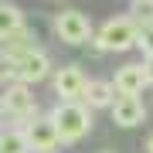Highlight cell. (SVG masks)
I'll list each match as a JSON object with an SVG mask.
<instances>
[{"mask_svg":"<svg viewBox=\"0 0 153 153\" xmlns=\"http://www.w3.org/2000/svg\"><path fill=\"white\" fill-rule=\"evenodd\" d=\"M48 71H51V58L44 55V51H38V48L17 58V82H24V85L48 78Z\"/></svg>","mask_w":153,"mask_h":153,"instance_id":"6","label":"cell"},{"mask_svg":"<svg viewBox=\"0 0 153 153\" xmlns=\"http://www.w3.org/2000/svg\"><path fill=\"white\" fill-rule=\"evenodd\" d=\"M0 116H4V102H0Z\"/></svg>","mask_w":153,"mask_h":153,"instance_id":"20","label":"cell"},{"mask_svg":"<svg viewBox=\"0 0 153 153\" xmlns=\"http://www.w3.org/2000/svg\"><path fill=\"white\" fill-rule=\"evenodd\" d=\"M85 85H88V78H85V71L78 65H65L55 75V95L61 102H78L85 95Z\"/></svg>","mask_w":153,"mask_h":153,"instance_id":"4","label":"cell"},{"mask_svg":"<svg viewBox=\"0 0 153 153\" xmlns=\"http://www.w3.org/2000/svg\"><path fill=\"white\" fill-rule=\"evenodd\" d=\"M146 153H153V136H150V140H146Z\"/></svg>","mask_w":153,"mask_h":153,"instance_id":"17","label":"cell"},{"mask_svg":"<svg viewBox=\"0 0 153 153\" xmlns=\"http://www.w3.org/2000/svg\"><path fill=\"white\" fill-rule=\"evenodd\" d=\"M116 85L112 82H88L85 85V95H82V105L85 109H112L116 102Z\"/></svg>","mask_w":153,"mask_h":153,"instance_id":"10","label":"cell"},{"mask_svg":"<svg viewBox=\"0 0 153 153\" xmlns=\"http://www.w3.org/2000/svg\"><path fill=\"white\" fill-rule=\"evenodd\" d=\"M0 102H4V112H10V116H27L34 112V95H31V85H24V82H10L4 88V95H0Z\"/></svg>","mask_w":153,"mask_h":153,"instance_id":"7","label":"cell"},{"mask_svg":"<svg viewBox=\"0 0 153 153\" xmlns=\"http://www.w3.org/2000/svg\"><path fill=\"white\" fill-rule=\"evenodd\" d=\"M112 85H116V92H119V95H140L143 88L150 85L146 68H143V65H123L119 71H116Z\"/></svg>","mask_w":153,"mask_h":153,"instance_id":"8","label":"cell"},{"mask_svg":"<svg viewBox=\"0 0 153 153\" xmlns=\"http://www.w3.org/2000/svg\"><path fill=\"white\" fill-rule=\"evenodd\" d=\"M136 44V21L129 14L109 17L95 34V51H126Z\"/></svg>","mask_w":153,"mask_h":153,"instance_id":"2","label":"cell"},{"mask_svg":"<svg viewBox=\"0 0 153 153\" xmlns=\"http://www.w3.org/2000/svg\"><path fill=\"white\" fill-rule=\"evenodd\" d=\"M0 153H31L27 136L21 129H4L0 133Z\"/></svg>","mask_w":153,"mask_h":153,"instance_id":"13","label":"cell"},{"mask_svg":"<svg viewBox=\"0 0 153 153\" xmlns=\"http://www.w3.org/2000/svg\"><path fill=\"white\" fill-rule=\"evenodd\" d=\"M0 82H17V58H10V55H4L0 51Z\"/></svg>","mask_w":153,"mask_h":153,"instance_id":"15","label":"cell"},{"mask_svg":"<svg viewBox=\"0 0 153 153\" xmlns=\"http://www.w3.org/2000/svg\"><path fill=\"white\" fill-rule=\"evenodd\" d=\"M133 4H153V0H133Z\"/></svg>","mask_w":153,"mask_h":153,"instance_id":"18","label":"cell"},{"mask_svg":"<svg viewBox=\"0 0 153 153\" xmlns=\"http://www.w3.org/2000/svg\"><path fill=\"white\" fill-rule=\"evenodd\" d=\"M41 153H58V150H41Z\"/></svg>","mask_w":153,"mask_h":153,"instance_id":"19","label":"cell"},{"mask_svg":"<svg viewBox=\"0 0 153 153\" xmlns=\"http://www.w3.org/2000/svg\"><path fill=\"white\" fill-rule=\"evenodd\" d=\"M24 136H27L31 153L58 150V143H61V136H58V129H55V126H51V119H38L34 126H27V129H24Z\"/></svg>","mask_w":153,"mask_h":153,"instance_id":"9","label":"cell"},{"mask_svg":"<svg viewBox=\"0 0 153 153\" xmlns=\"http://www.w3.org/2000/svg\"><path fill=\"white\" fill-rule=\"evenodd\" d=\"M136 44L153 55V21H136Z\"/></svg>","mask_w":153,"mask_h":153,"instance_id":"14","label":"cell"},{"mask_svg":"<svg viewBox=\"0 0 153 153\" xmlns=\"http://www.w3.org/2000/svg\"><path fill=\"white\" fill-rule=\"evenodd\" d=\"M24 27V14H21V7H14V4H0V41H7L10 34H17Z\"/></svg>","mask_w":153,"mask_h":153,"instance_id":"11","label":"cell"},{"mask_svg":"<svg viewBox=\"0 0 153 153\" xmlns=\"http://www.w3.org/2000/svg\"><path fill=\"white\" fill-rule=\"evenodd\" d=\"M105 153H109V150H105Z\"/></svg>","mask_w":153,"mask_h":153,"instance_id":"21","label":"cell"},{"mask_svg":"<svg viewBox=\"0 0 153 153\" xmlns=\"http://www.w3.org/2000/svg\"><path fill=\"white\" fill-rule=\"evenodd\" d=\"M143 68H146V78H150V85H153V55H146V61H143Z\"/></svg>","mask_w":153,"mask_h":153,"instance_id":"16","label":"cell"},{"mask_svg":"<svg viewBox=\"0 0 153 153\" xmlns=\"http://www.w3.org/2000/svg\"><path fill=\"white\" fill-rule=\"evenodd\" d=\"M34 48H38V44H34V34L27 31V24L4 41V55H10V58H21V55H27V51H34Z\"/></svg>","mask_w":153,"mask_h":153,"instance_id":"12","label":"cell"},{"mask_svg":"<svg viewBox=\"0 0 153 153\" xmlns=\"http://www.w3.org/2000/svg\"><path fill=\"white\" fill-rule=\"evenodd\" d=\"M55 34L65 44H85L92 38V24H88V17L82 10H61L55 17Z\"/></svg>","mask_w":153,"mask_h":153,"instance_id":"3","label":"cell"},{"mask_svg":"<svg viewBox=\"0 0 153 153\" xmlns=\"http://www.w3.org/2000/svg\"><path fill=\"white\" fill-rule=\"evenodd\" d=\"M48 119L58 129L61 143H78L88 133V126H92V116H88V109H85L82 102H61Z\"/></svg>","mask_w":153,"mask_h":153,"instance_id":"1","label":"cell"},{"mask_svg":"<svg viewBox=\"0 0 153 153\" xmlns=\"http://www.w3.org/2000/svg\"><path fill=\"white\" fill-rule=\"evenodd\" d=\"M143 119H146V105L140 102V95H116L112 123L119 129H136V126H143Z\"/></svg>","mask_w":153,"mask_h":153,"instance_id":"5","label":"cell"}]
</instances>
